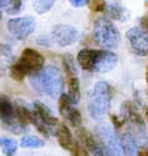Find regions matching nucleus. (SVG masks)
<instances>
[{"label":"nucleus","instance_id":"obj_13","mask_svg":"<svg viewBox=\"0 0 148 156\" xmlns=\"http://www.w3.org/2000/svg\"><path fill=\"white\" fill-rule=\"evenodd\" d=\"M55 135L57 136V141H59V144L61 145V147L66 149L67 151H70V154L72 156H81L80 155L78 146L75 142L70 129L66 126V124H60L59 125Z\"/></svg>","mask_w":148,"mask_h":156},{"label":"nucleus","instance_id":"obj_29","mask_svg":"<svg viewBox=\"0 0 148 156\" xmlns=\"http://www.w3.org/2000/svg\"><path fill=\"white\" fill-rule=\"evenodd\" d=\"M10 2H11V0H0V3H2V10H5L9 6Z\"/></svg>","mask_w":148,"mask_h":156},{"label":"nucleus","instance_id":"obj_25","mask_svg":"<svg viewBox=\"0 0 148 156\" xmlns=\"http://www.w3.org/2000/svg\"><path fill=\"white\" fill-rule=\"evenodd\" d=\"M52 39H50L49 36H46V35H41V36H39L37 39H36V43L39 44V45H41V46H51V44H52Z\"/></svg>","mask_w":148,"mask_h":156},{"label":"nucleus","instance_id":"obj_21","mask_svg":"<svg viewBox=\"0 0 148 156\" xmlns=\"http://www.w3.org/2000/svg\"><path fill=\"white\" fill-rule=\"evenodd\" d=\"M56 0H34L33 8L36 11V14L43 15L45 12H47L55 4Z\"/></svg>","mask_w":148,"mask_h":156},{"label":"nucleus","instance_id":"obj_5","mask_svg":"<svg viewBox=\"0 0 148 156\" xmlns=\"http://www.w3.org/2000/svg\"><path fill=\"white\" fill-rule=\"evenodd\" d=\"M93 37L105 49H116L121 41V34L116 25L107 18H98L93 23Z\"/></svg>","mask_w":148,"mask_h":156},{"label":"nucleus","instance_id":"obj_32","mask_svg":"<svg viewBox=\"0 0 148 156\" xmlns=\"http://www.w3.org/2000/svg\"><path fill=\"white\" fill-rule=\"evenodd\" d=\"M146 80H147V85H148V66L146 69Z\"/></svg>","mask_w":148,"mask_h":156},{"label":"nucleus","instance_id":"obj_7","mask_svg":"<svg viewBox=\"0 0 148 156\" xmlns=\"http://www.w3.org/2000/svg\"><path fill=\"white\" fill-rule=\"evenodd\" d=\"M9 33L18 40H25L36 29V20L33 16H21L10 19L6 24Z\"/></svg>","mask_w":148,"mask_h":156},{"label":"nucleus","instance_id":"obj_16","mask_svg":"<svg viewBox=\"0 0 148 156\" xmlns=\"http://www.w3.org/2000/svg\"><path fill=\"white\" fill-rule=\"evenodd\" d=\"M122 112H123L122 116H123L126 120L131 121L132 124L143 126L144 121H143V119H142V116H141V114L137 111L136 106H134L132 102H129V101L123 102V105H122Z\"/></svg>","mask_w":148,"mask_h":156},{"label":"nucleus","instance_id":"obj_6","mask_svg":"<svg viewBox=\"0 0 148 156\" xmlns=\"http://www.w3.org/2000/svg\"><path fill=\"white\" fill-rule=\"evenodd\" d=\"M96 133L100 144L111 156H125L121 137L110 124H98L96 127Z\"/></svg>","mask_w":148,"mask_h":156},{"label":"nucleus","instance_id":"obj_30","mask_svg":"<svg viewBox=\"0 0 148 156\" xmlns=\"http://www.w3.org/2000/svg\"><path fill=\"white\" fill-rule=\"evenodd\" d=\"M139 156H148V152L144 149H142V150H139Z\"/></svg>","mask_w":148,"mask_h":156},{"label":"nucleus","instance_id":"obj_27","mask_svg":"<svg viewBox=\"0 0 148 156\" xmlns=\"http://www.w3.org/2000/svg\"><path fill=\"white\" fill-rule=\"evenodd\" d=\"M2 54H3V56H6V58H9V59H11V58H12L11 49H10V46H9V45H5V44H3V45H2Z\"/></svg>","mask_w":148,"mask_h":156},{"label":"nucleus","instance_id":"obj_9","mask_svg":"<svg viewBox=\"0 0 148 156\" xmlns=\"http://www.w3.org/2000/svg\"><path fill=\"white\" fill-rule=\"evenodd\" d=\"M129 45L132 50L139 56H147L148 55V30L134 27L129 29L126 34Z\"/></svg>","mask_w":148,"mask_h":156},{"label":"nucleus","instance_id":"obj_11","mask_svg":"<svg viewBox=\"0 0 148 156\" xmlns=\"http://www.w3.org/2000/svg\"><path fill=\"white\" fill-rule=\"evenodd\" d=\"M76 134H77L78 141L84 145V149L87 150L91 156H111L106 151V149L100 144V141H97L96 137L93 136L88 130L80 127V129H77Z\"/></svg>","mask_w":148,"mask_h":156},{"label":"nucleus","instance_id":"obj_14","mask_svg":"<svg viewBox=\"0 0 148 156\" xmlns=\"http://www.w3.org/2000/svg\"><path fill=\"white\" fill-rule=\"evenodd\" d=\"M34 110L36 111L40 120H41L47 127H53V126H59L60 125L57 118L52 115V111L46 105H44L43 102L35 101L34 102Z\"/></svg>","mask_w":148,"mask_h":156},{"label":"nucleus","instance_id":"obj_31","mask_svg":"<svg viewBox=\"0 0 148 156\" xmlns=\"http://www.w3.org/2000/svg\"><path fill=\"white\" fill-rule=\"evenodd\" d=\"M144 115H146V119H147V121H148V108L144 109Z\"/></svg>","mask_w":148,"mask_h":156},{"label":"nucleus","instance_id":"obj_20","mask_svg":"<svg viewBox=\"0 0 148 156\" xmlns=\"http://www.w3.org/2000/svg\"><path fill=\"white\" fill-rule=\"evenodd\" d=\"M62 64H64L65 71L67 74V77L69 76H77L76 61H75V58L71 54H65L62 56Z\"/></svg>","mask_w":148,"mask_h":156},{"label":"nucleus","instance_id":"obj_4","mask_svg":"<svg viewBox=\"0 0 148 156\" xmlns=\"http://www.w3.org/2000/svg\"><path fill=\"white\" fill-rule=\"evenodd\" d=\"M112 100V87L106 81H98L93 86L88 99V112L91 118L101 119L110 111Z\"/></svg>","mask_w":148,"mask_h":156},{"label":"nucleus","instance_id":"obj_2","mask_svg":"<svg viewBox=\"0 0 148 156\" xmlns=\"http://www.w3.org/2000/svg\"><path fill=\"white\" fill-rule=\"evenodd\" d=\"M29 83L31 87L39 94H44L50 98H56L59 95H62V75L60 70L56 66H52V65L44 68L41 71H39L35 75H31L29 77Z\"/></svg>","mask_w":148,"mask_h":156},{"label":"nucleus","instance_id":"obj_23","mask_svg":"<svg viewBox=\"0 0 148 156\" xmlns=\"http://www.w3.org/2000/svg\"><path fill=\"white\" fill-rule=\"evenodd\" d=\"M88 6H90V10L93 12H103L107 10V5L105 3V0H90Z\"/></svg>","mask_w":148,"mask_h":156},{"label":"nucleus","instance_id":"obj_26","mask_svg":"<svg viewBox=\"0 0 148 156\" xmlns=\"http://www.w3.org/2000/svg\"><path fill=\"white\" fill-rule=\"evenodd\" d=\"M111 121L113 122V125L118 129V127H122L125 124H126V119L123 118V116H115V115H112L111 116Z\"/></svg>","mask_w":148,"mask_h":156},{"label":"nucleus","instance_id":"obj_10","mask_svg":"<svg viewBox=\"0 0 148 156\" xmlns=\"http://www.w3.org/2000/svg\"><path fill=\"white\" fill-rule=\"evenodd\" d=\"M78 37V31L76 28L66 24L55 25L51 30V39L59 46H69L72 45Z\"/></svg>","mask_w":148,"mask_h":156},{"label":"nucleus","instance_id":"obj_18","mask_svg":"<svg viewBox=\"0 0 148 156\" xmlns=\"http://www.w3.org/2000/svg\"><path fill=\"white\" fill-rule=\"evenodd\" d=\"M107 15L113 20H118V21H126L129 18L128 11L118 3H113L107 6Z\"/></svg>","mask_w":148,"mask_h":156},{"label":"nucleus","instance_id":"obj_24","mask_svg":"<svg viewBox=\"0 0 148 156\" xmlns=\"http://www.w3.org/2000/svg\"><path fill=\"white\" fill-rule=\"evenodd\" d=\"M20 9H21V0H11L9 6L4 11H6L8 14L12 15V14H16V12H19Z\"/></svg>","mask_w":148,"mask_h":156},{"label":"nucleus","instance_id":"obj_8","mask_svg":"<svg viewBox=\"0 0 148 156\" xmlns=\"http://www.w3.org/2000/svg\"><path fill=\"white\" fill-rule=\"evenodd\" d=\"M0 114H2V122L8 130H10L14 134H21L25 131L26 127L21 126L16 120L15 106L5 96L2 98V102H0Z\"/></svg>","mask_w":148,"mask_h":156},{"label":"nucleus","instance_id":"obj_15","mask_svg":"<svg viewBox=\"0 0 148 156\" xmlns=\"http://www.w3.org/2000/svg\"><path fill=\"white\" fill-rule=\"evenodd\" d=\"M123 146V154L125 156H139V150L137 146V141L132 135V133H125L121 136Z\"/></svg>","mask_w":148,"mask_h":156},{"label":"nucleus","instance_id":"obj_22","mask_svg":"<svg viewBox=\"0 0 148 156\" xmlns=\"http://www.w3.org/2000/svg\"><path fill=\"white\" fill-rule=\"evenodd\" d=\"M2 147L6 156H12L18 150V142L10 137H2Z\"/></svg>","mask_w":148,"mask_h":156},{"label":"nucleus","instance_id":"obj_12","mask_svg":"<svg viewBox=\"0 0 148 156\" xmlns=\"http://www.w3.org/2000/svg\"><path fill=\"white\" fill-rule=\"evenodd\" d=\"M59 111L62 115V118L74 127H80L82 122V118L80 111L72 106L71 100L67 94H62L59 100Z\"/></svg>","mask_w":148,"mask_h":156},{"label":"nucleus","instance_id":"obj_28","mask_svg":"<svg viewBox=\"0 0 148 156\" xmlns=\"http://www.w3.org/2000/svg\"><path fill=\"white\" fill-rule=\"evenodd\" d=\"M70 4L76 6V8H81V6H85L86 4L90 3V0H69Z\"/></svg>","mask_w":148,"mask_h":156},{"label":"nucleus","instance_id":"obj_17","mask_svg":"<svg viewBox=\"0 0 148 156\" xmlns=\"http://www.w3.org/2000/svg\"><path fill=\"white\" fill-rule=\"evenodd\" d=\"M67 89H69V95L71 104L72 105H77L80 102V98H81V94H80V83L77 76H69L67 77Z\"/></svg>","mask_w":148,"mask_h":156},{"label":"nucleus","instance_id":"obj_3","mask_svg":"<svg viewBox=\"0 0 148 156\" xmlns=\"http://www.w3.org/2000/svg\"><path fill=\"white\" fill-rule=\"evenodd\" d=\"M45 64V58L43 54H40L39 51L26 48L21 51V55L18 61L12 62L10 66V76L12 80L15 81H21L24 80L25 76H31L37 74L44 69Z\"/></svg>","mask_w":148,"mask_h":156},{"label":"nucleus","instance_id":"obj_1","mask_svg":"<svg viewBox=\"0 0 148 156\" xmlns=\"http://www.w3.org/2000/svg\"><path fill=\"white\" fill-rule=\"evenodd\" d=\"M77 62L85 71L106 74L116 68L118 58L108 50L82 49L77 54Z\"/></svg>","mask_w":148,"mask_h":156},{"label":"nucleus","instance_id":"obj_19","mask_svg":"<svg viewBox=\"0 0 148 156\" xmlns=\"http://www.w3.org/2000/svg\"><path fill=\"white\" fill-rule=\"evenodd\" d=\"M45 145V142L37 137V136H33V135H26L22 136L20 140V146L24 149H39L43 147Z\"/></svg>","mask_w":148,"mask_h":156}]
</instances>
